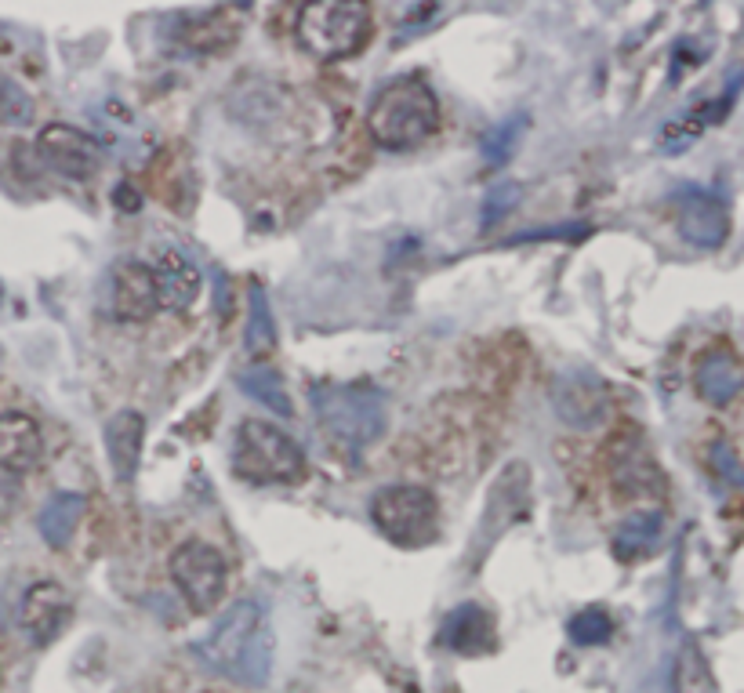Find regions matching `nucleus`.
<instances>
[{"label":"nucleus","instance_id":"obj_24","mask_svg":"<svg viewBox=\"0 0 744 693\" xmlns=\"http://www.w3.org/2000/svg\"><path fill=\"white\" fill-rule=\"evenodd\" d=\"M567 635L574 639L578 646H599L607 643L610 635H614V617L603 610V606H588V610H581V614L570 617L567 625Z\"/></svg>","mask_w":744,"mask_h":693},{"label":"nucleus","instance_id":"obj_16","mask_svg":"<svg viewBox=\"0 0 744 693\" xmlns=\"http://www.w3.org/2000/svg\"><path fill=\"white\" fill-rule=\"evenodd\" d=\"M694 389L705 403H723L737 400L744 392V363L737 360L730 349H708L701 360H697L694 371Z\"/></svg>","mask_w":744,"mask_h":693},{"label":"nucleus","instance_id":"obj_8","mask_svg":"<svg viewBox=\"0 0 744 693\" xmlns=\"http://www.w3.org/2000/svg\"><path fill=\"white\" fill-rule=\"evenodd\" d=\"M552 407L567 425L574 429H596L599 421L607 418V385L585 367H570V371L556 374L552 381Z\"/></svg>","mask_w":744,"mask_h":693},{"label":"nucleus","instance_id":"obj_17","mask_svg":"<svg viewBox=\"0 0 744 693\" xmlns=\"http://www.w3.org/2000/svg\"><path fill=\"white\" fill-rule=\"evenodd\" d=\"M440 643L454 654L480 657L494 650V617L476 603H461L458 610L447 614L440 628Z\"/></svg>","mask_w":744,"mask_h":693},{"label":"nucleus","instance_id":"obj_1","mask_svg":"<svg viewBox=\"0 0 744 693\" xmlns=\"http://www.w3.org/2000/svg\"><path fill=\"white\" fill-rule=\"evenodd\" d=\"M196 657L215 668V672L229 675L244 686H265L269 672H273L276 639L273 625L265 617L262 603L255 599H240L218 617V625L211 628L204 643L196 646Z\"/></svg>","mask_w":744,"mask_h":693},{"label":"nucleus","instance_id":"obj_9","mask_svg":"<svg viewBox=\"0 0 744 693\" xmlns=\"http://www.w3.org/2000/svg\"><path fill=\"white\" fill-rule=\"evenodd\" d=\"M40 160L66 178H91L102 164V146L73 124H48L37 138Z\"/></svg>","mask_w":744,"mask_h":693},{"label":"nucleus","instance_id":"obj_22","mask_svg":"<svg viewBox=\"0 0 744 693\" xmlns=\"http://www.w3.org/2000/svg\"><path fill=\"white\" fill-rule=\"evenodd\" d=\"M657 537H661V512H636L617 527L614 552L621 559H639L657 545Z\"/></svg>","mask_w":744,"mask_h":693},{"label":"nucleus","instance_id":"obj_3","mask_svg":"<svg viewBox=\"0 0 744 693\" xmlns=\"http://www.w3.org/2000/svg\"><path fill=\"white\" fill-rule=\"evenodd\" d=\"M320 425L338 447L367 450L382 440L385 432V396L367 381H349V385H316L313 389Z\"/></svg>","mask_w":744,"mask_h":693},{"label":"nucleus","instance_id":"obj_28","mask_svg":"<svg viewBox=\"0 0 744 693\" xmlns=\"http://www.w3.org/2000/svg\"><path fill=\"white\" fill-rule=\"evenodd\" d=\"M712 469L723 479H730L734 487H744V465L737 458V450L730 443H715L712 447Z\"/></svg>","mask_w":744,"mask_h":693},{"label":"nucleus","instance_id":"obj_11","mask_svg":"<svg viewBox=\"0 0 744 693\" xmlns=\"http://www.w3.org/2000/svg\"><path fill=\"white\" fill-rule=\"evenodd\" d=\"M69 617H73V599L55 581H40L22 599V628L30 632V639L37 646L55 643L62 628L69 625Z\"/></svg>","mask_w":744,"mask_h":693},{"label":"nucleus","instance_id":"obj_19","mask_svg":"<svg viewBox=\"0 0 744 693\" xmlns=\"http://www.w3.org/2000/svg\"><path fill=\"white\" fill-rule=\"evenodd\" d=\"M610 472H614V483L625 494H647L657 483V469L650 454L643 447L632 450V440H617L610 447Z\"/></svg>","mask_w":744,"mask_h":693},{"label":"nucleus","instance_id":"obj_6","mask_svg":"<svg viewBox=\"0 0 744 693\" xmlns=\"http://www.w3.org/2000/svg\"><path fill=\"white\" fill-rule=\"evenodd\" d=\"M436 519H440V501L429 487L392 483L371 498V523L392 545H425L436 534Z\"/></svg>","mask_w":744,"mask_h":693},{"label":"nucleus","instance_id":"obj_14","mask_svg":"<svg viewBox=\"0 0 744 693\" xmlns=\"http://www.w3.org/2000/svg\"><path fill=\"white\" fill-rule=\"evenodd\" d=\"M106 454L109 469L120 483H131L138 476V458H142V443H146V418L138 410H117L106 421Z\"/></svg>","mask_w":744,"mask_h":693},{"label":"nucleus","instance_id":"obj_26","mask_svg":"<svg viewBox=\"0 0 744 693\" xmlns=\"http://www.w3.org/2000/svg\"><path fill=\"white\" fill-rule=\"evenodd\" d=\"M0 120H8V124H30L33 120V98L4 73H0Z\"/></svg>","mask_w":744,"mask_h":693},{"label":"nucleus","instance_id":"obj_2","mask_svg":"<svg viewBox=\"0 0 744 693\" xmlns=\"http://www.w3.org/2000/svg\"><path fill=\"white\" fill-rule=\"evenodd\" d=\"M371 138L382 149H414L440 131V102L421 77H400L385 84L367 113Z\"/></svg>","mask_w":744,"mask_h":693},{"label":"nucleus","instance_id":"obj_27","mask_svg":"<svg viewBox=\"0 0 744 693\" xmlns=\"http://www.w3.org/2000/svg\"><path fill=\"white\" fill-rule=\"evenodd\" d=\"M519 200V186H512V182H505V186L490 189L487 204H483V225H494L498 218H505L516 207Z\"/></svg>","mask_w":744,"mask_h":693},{"label":"nucleus","instance_id":"obj_20","mask_svg":"<svg viewBox=\"0 0 744 693\" xmlns=\"http://www.w3.org/2000/svg\"><path fill=\"white\" fill-rule=\"evenodd\" d=\"M244 349L251 360H265L276 352V320L269 309V294L262 284H251V309H247V334Z\"/></svg>","mask_w":744,"mask_h":693},{"label":"nucleus","instance_id":"obj_29","mask_svg":"<svg viewBox=\"0 0 744 693\" xmlns=\"http://www.w3.org/2000/svg\"><path fill=\"white\" fill-rule=\"evenodd\" d=\"M0 305H4V284H0Z\"/></svg>","mask_w":744,"mask_h":693},{"label":"nucleus","instance_id":"obj_13","mask_svg":"<svg viewBox=\"0 0 744 693\" xmlns=\"http://www.w3.org/2000/svg\"><path fill=\"white\" fill-rule=\"evenodd\" d=\"M149 269H153V287H157V309H167V313H186L204 287L200 269L182 251H160L157 265Z\"/></svg>","mask_w":744,"mask_h":693},{"label":"nucleus","instance_id":"obj_10","mask_svg":"<svg viewBox=\"0 0 744 693\" xmlns=\"http://www.w3.org/2000/svg\"><path fill=\"white\" fill-rule=\"evenodd\" d=\"M679 211V236L686 244L701 247V251H715L726 244L730 236V207L708 189H683L676 196Z\"/></svg>","mask_w":744,"mask_h":693},{"label":"nucleus","instance_id":"obj_7","mask_svg":"<svg viewBox=\"0 0 744 693\" xmlns=\"http://www.w3.org/2000/svg\"><path fill=\"white\" fill-rule=\"evenodd\" d=\"M171 581L178 585L193 614H211L226 599L229 567L226 556L207 541H186L171 556Z\"/></svg>","mask_w":744,"mask_h":693},{"label":"nucleus","instance_id":"obj_15","mask_svg":"<svg viewBox=\"0 0 744 693\" xmlns=\"http://www.w3.org/2000/svg\"><path fill=\"white\" fill-rule=\"evenodd\" d=\"M40 458H44V440L37 421L22 410L0 414V469L30 472L40 465Z\"/></svg>","mask_w":744,"mask_h":693},{"label":"nucleus","instance_id":"obj_23","mask_svg":"<svg viewBox=\"0 0 744 693\" xmlns=\"http://www.w3.org/2000/svg\"><path fill=\"white\" fill-rule=\"evenodd\" d=\"M186 44L196 51H218L226 48V44H233L236 40V22L229 19L226 11H211V15H204V19H196L186 26Z\"/></svg>","mask_w":744,"mask_h":693},{"label":"nucleus","instance_id":"obj_21","mask_svg":"<svg viewBox=\"0 0 744 693\" xmlns=\"http://www.w3.org/2000/svg\"><path fill=\"white\" fill-rule=\"evenodd\" d=\"M236 385H240L251 400H258L262 407L280 414V418H291L294 414V403H291V396H287L284 378H280L273 367H247V371L236 374Z\"/></svg>","mask_w":744,"mask_h":693},{"label":"nucleus","instance_id":"obj_5","mask_svg":"<svg viewBox=\"0 0 744 693\" xmlns=\"http://www.w3.org/2000/svg\"><path fill=\"white\" fill-rule=\"evenodd\" d=\"M233 472L247 483H294L305 472V454L284 429L244 421L233 440Z\"/></svg>","mask_w":744,"mask_h":693},{"label":"nucleus","instance_id":"obj_25","mask_svg":"<svg viewBox=\"0 0 744 693\" xmlns=\"http://www.w3.org/2000/svg\"><path fill=\"white\" fill-rule=\"evenodd\" d=\"M527 127V117H509L505 124L490 127L487 135H483V157H487V164L494 167H505L512 157V149H516L519 142V131Z\"/></svg>","mask_w":744,"mask_h":693},{"label":"nucleus","instance_id":"obj_4","mask_svg":"<svg viewBox=\"0 0 744 693\" xmlns=\"http://www.w3.org/2000/svg\"><path fill=\"white\" fill-rule=\"evenodd\" d=\"M294 37L313 59H349L371 37V8L360 0H320L305 4L294 22Z\"/></svg>","mask_w":744,"mask_h":693},{"label":"nucleus","instance_id":"obj_18","mask_svg":"<svg viewBox=\"0 0 744 693\" xmlns=\"http://www.w3.org/2000/svg\"><path fill=\"white\" fill-rule=\"evenodd\" d=\"M84 512H88V498H84V494H73V490H59V494H51V498L44 501V508H40V516H37L40 537H44L51 548H66L69 537L77 534Z\"/></svg>","mask_w":744,"mask_h":693},{"label":"nucleus","instance_id":"obj_12","mask_svg":"<svg viewBox=\"0 0 744 693\" xmlns=\"http://www.w3.org/2000/svg\"><path fill=\"white\" fill-rule=\"evenodd\" d=\"M109 291H113V316L117 320H149L157 313V287H153V269L138 258L113 265L109 276Z\"/></svg>","mask_w":744,"mask_h":693}]
</instances>
